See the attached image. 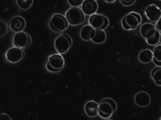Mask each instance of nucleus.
<instances>
[{
	"label": "nucleus",
	"instance_id": "f257e3e1",
	"mask_svg": "<svg viewBox=\"0 0 161 120\" xmlns=\"http://www.w3.org/2000/svg\"><path fill=\"white\" fill-rule=\"evenodd\" d=\"M140 31L142 36L149 45L155 46L159 42L160 32L156 29L153 24L149 23H144L142 25Z\"/></svg>",
	"mask_w": 161,
	"mask_h": 120
},
{
	"label": "nucleus",
	"instance_id": "f03ea898",
	"mask_svg": "<svg viewBox=\"0 0 161 120\" xmlns=\"http://www.w3.org/2000/svg\"><path fill=\"white\" fill-rule=\"evenodd\" d=\"M118 105L116 102L111 98L102 99L99 104L98 115L104 119L110 118L116 111Z\"/></svg>",
	"mask_w": 161,
	"mask_h": 120
},
{
	"label": "nucleus",
	"instance_id": "7ed1b4c3",
	"mask_svg": "<svg viewBox=\"0 0 161 120\" xmlns=\"http://www.w3.org/2000/svg\"><path fill=\"white\" fill-rule=\"evenodd\" d=\"M69 24L65 16L58 13L53 14L49 23L50 29L57 33H60L67 30Z\"/></svg>",
	"mask_w": 161,
	"mask_h": 120
},
{
	"label": "nucleus",
	"instance_id": "20e7f679",
	"mask_svg": "<svg viewBox=\"0 0 161 120\" xmlns=\"http://www.w3.org/2000/svg\"><path fill=\"white\" fill-rule=\"evenodd\" d=\"M142 21L141 14L134 12H131L122 18L121 23L123 28L126 30H136Z\"/></svg>",
	"mask_w": 161,
	"mask_h": 120
},
{
	"label": "nucleus",
	"instance_id": "39448f33",
	"mask_svg": "<svg viewBox=\"0 0 161 120\" xmlns=\"http://www.w3.org/2000/svg\"><path fill=\"white\" fill-rule=\"evenodd\" d=\"M65 16L69 24L73 26L83 24L86 20L85 14L79 7H72L66 12Z\"/></svg>",
	"mask_w": 161,
	"mask_h": 120
},
{
	"label": "nucleus",
	"instance_id": "423d86ee",
	"mask_svg": "<svg viewBox=\"0 0 161 120\" xmlns=\"http://www.w3.org/2000/svg\"><path fill=\"white\" fill-rule=\"evenodd\" d=\"M72 44L73 40L71 36L66 33L58 35L54 42L55 49L58 53L61 54L67 53Z\"/></svg>",
	"mask_w": 161,
	"mask_h": 120
},
{
	"label": "nucleus",
	"instance_id": "0eeeda50",
	"mask_svg": "<svg viewBox=\"0 0 161 120\" xmlns=\"http://www.w3.org/2000/svg\"><path fill=\"white\" fill-rule=\"evenodd\" d=\"M65 65L64 58L61 54H54L48 57L46 64L47 70L53 72H58L63 68Z\"/></svg>",
	"mask_w": 161,
	"mask_h": 120
},
{
	"label": "nucleus",
	"instance_id": "6e6552de",
	"mask_svg": "<svg viewBox=\"0 0 161 120\" xmlns=\"http://www.w3.org/2000/svg\"><path fill=\"white\" fill-rule=\"evenodd\" d=\"M89 23L96 30H104L108 26L109 21L107 16L100 13H96L90 16Z\"/></svg>",
	"mask_w": 161,
	"mask_h": 120
},
{
	"label": "nucleus",
	"instance_id": "1a4fd4ad",
	"mask_svg": "<svg viewBox=\"0 0 161 120\" xmlns=\"http://www.w3.org/2000/svg\"><path fill=\"white\" fill-rule=\"evenodd\" d=\"M31 41V36L27 33L22 31L16 33L14 36L13 42L14 46L23 48L30 45Z\"/></svg>",
	"mask_w": 161,
	"mask_h": 120
},
{
	"label": "nucleus",
	"instance_id": "9d476101",
	"mask_svg": "<svg viewBox=\"0 0 161 120\" xmlns=\"http://www.w3.org/2000/svg\"><path fill=\"white\" fill-rule=\"evenodd\" d=\"M25 52L23 48L14 46L9 49L6 54L7 59L10 62L16 63L23 59Z\"/></svg>",
	"mask_w": 161,
	"mask_h": 120
},
{
	"label": "nucleus",
	"instance_id": "9b49d317",
	"mask_svg": "<svg viewBox=\"0 0 161 120\" xmlns=\"http://www.w3.org/2000/svg\"><path fill=\"white\" fill-rule=\"evenodd\" d=\"M144 13L149 20L157 23L161 17V10L155 4H152L146 7Z\"/></svg>",
	"mask_w": 161,
	"mask_h": 120
},
{
	"label": "nucleus",
	"instance_id": "f8f14e48",
	"mask_svg": "<svg viewBox=\"0 0 161 120\" xmlns=\"http://www.w3.org/2000/svg\"><path fill=\"white\" fill-rule=\"evenodd\" d=\"M26 26V21L24 17L20 16L13 18L10 23L11 29L16 33L23 31Z\"/></svg>",
	"mask_w": 161,
	"mask_h": 120
},
{
	"label": "nucleus",
	"instance_id": "ddd939ff",
	"mask_svg": "<svg viewBox=\"0 0 161 120\" xmlns=\"http://www.w3.org/2000/svg\"><path fill=\"white\" fill-rule=\"evenodd\" d=\"M98 8V5L96 0H85L81 5L83 12L87 16L96 13Z\"/></svg>",
	"mask_w": 161,
	"mask_h": 120
},
{
	"label": "nucleus",
	"instance_id": "4468645a",
	"mask_svg": "<svg viewBox=\"0 0 161 120\" xmlns=\"http://www.w3.org/2000/svg\"><path fill=\"white\" fill-rule=\"evenodd\" d=\"M135 103L141 107H147L151 102V97L149 94L144 91L138 92L134 97Z\"/></svg>",
	"mask_w": 161,
	"mask_h": 120
},
{
	"label": "nucleus",
	"instance_id": "2eb2a0df",
	"mask_svg": "<svg viewBox=\"0 0 161 120\" xmlns=\"http://www.w3.org/2000/svg\"><path fill=\"white\" fill-rule=\"evenodd\" d=\"M99 104L93 100L87 101L84 106V111L90 117H96L98 115Z\"/></svg>",
	"mask_w": 161,
	"mask_h": 120
},
{
	"label": "nucleus",
	"instance_id": "dca6fc26",
	"mask_svg": "<svg viewBox=\"0 0 161 120\" xmlns=\"http://www.w3.org/2000/svg\"><path fill=\"white\" fill-rule=\"evenodd\" d=\"M96 34V29L90 24L84 26L80 30V38L84 41H89L94 37Z\"/></svg>",
	"mask_w": 161,
	"mask_h": 120
},
{
	"label": "nucleus",
	"instance_id": "f3484780",
	"mask_svg": "<svg viewBox=\"0 0 161 120\" xmlns=\"http://www.w3.org/2000/svg\"><path fill=\"white\" fill-rule=\"evenodd\" d=\"M153 52L149 49L142 50L138 54V60L141 63L148 64L153 61Z\"/></svg>",
	"mask_w": 161,
	"mask_h": 120
},
{
	"label": "nucleus",
	"instance_id": "a211bd4d",
	"mask_svg": "<svg viewBox=\"0 0 161 120\" xmlns=\"http://www.w3.org/2000/svg\"><path fill=\"white\" fill-rule=\"evenodd\" d=\"M107 39V35L104 30L96 29V34L91 41L97 44H101L104 42Z\"/></svg>",
	"mask_w": 161,
	"mask_h": 120
},
{
	"label": "nucleus",
	"instance_id": "6ab92c4d",
	"mask_svg": "<svg viewBox=\"0 0 161 120\" xmlns=\"http://www.w3.org/2000/svg\"><path fill=\"white\" fill-rule=\"evenodd\" d=\"M151 77L157 85L161 86V67L157 66L153 68L151 73Z\"/></svg>",
	"mask_w": 161,
	"mask_h": 120
},
{
	"label": "nucleus",
	"instance_id": "aec40b11",
	"mask_svg": "<svg viewBox=\"0 0 161 120\" xmlns=\"http://www.w3.org/2000/svg\"><path fill=\"white\" fill-rule=\"evenodd\" d=\"M33 3L34 0H16L18 6L21 9L24 10L30 9Z\"/></svg>",
	"mask_w": 161,
	"mask_h": 120
},
{
	"label": "nucleus",
	"instance_id": "412c9836",
	"mask_svg": "<svg viewBox=\"0 0 161 120\" xmlns=\"http://www.w3.org/2000/svg\"><path fill=\"white\" fill-rule=\"evenodd\" d=\"M8 25L5 21L0 20V36L1 37L5 35L8 32Z\"/></svg>",
	"mask_w": 161,
	"mask_h": 120
},
{
	"label": "nucleus",
	"instance_id": "4be33fe9",
	"mask_svg": "<svg viewBox=\"0 0 161 120\" xmlns=\"http://www.w3.org/2000/svg\"><path fill=\"white\" fill-rule=\"evenodd\" d=\"M153 57L157 60L161 61V44L155 47L153 51Z\"/></svg>",
	"mask_w": 161,
	"mask_h": 120
},
{
	"label": "nucleus",
	"instance_id": "5701e85b",
	"mask_svg": "<svg viewBox=\"0 0 161 120\" xmlns=\"http://www.w3.org/2000/svg\"><path fill=\"white\" fill-rule=\"evenodd\" d=\"M69 5L73 7H79L82 4L85 0H67Z\"/></svg>",
	"mask_w": 161,
	"mask_h": 120
},
{
	"label": "nucleus",
	"instance_id": "b1692460",
	"mask_svg": "<svg viewBox=\"0 0 161 120\" xmlns=\"http://www.w3.org/2000/svg\"><path fill=\"white\" fill-rule=\"evenodd\" d=\"M122 4L126 7H130L134 5L136 0H119Z\"/></svg>",
	"mask_w": 161,
	"mask_h": 120
},
{
	"label": "nucleus",
	"instance_id": "393cba45",
	"mask_svg": "<svg viewBox=\"0 0 161 120\" xmlns=\"http://www.w3.org/2000/svg\"><path fill=\"white\" fill-rule=\"evenodd\" d=\"M1 120H12L11 117L8 115L4 113L1 114Z\"/></svg>",
	"mask_w": 161,
	"mask_h": 120
},
{
	"label": "nucleus",
	"instance_id": "a878e982",
	"mask_svg": "<svg viewBox=\"0 0 161 120\" xmlns=\"http://www.w3.org/2000/svg\"><path fill=\"white\" fill-rule=\"evenodd\" d=\"M155 27L157 30L161 32V17L155 24Z\"/></svg>",
	"mask_w": 161,
	"mask_h": 120
},
{
	"label": "nucleus",
	"instance_id": "bb28decb",
	"mask_svg": "<svg viewBox=\"0 0 161 120\" xmlns=\"http://www.w3.org/2000/svg\"><path fill=\"white\" fill-rule=\"evenodd\" d=\"M153 61L156 66L161 67V61L157 60L154 57H153Z\"/></svg>",
	"mask_w": 161,
	"mask_h": 120
},
{
	"label": "nucleus",
	"instance_id": "cd10ccee",
	"mask_svg": "<svg viewBox=\"0 0 161 120\" xmlns=\"http://www.w3.org/2000/svg\"><path fill=\"white\" fill-rule=\"evenodd\" d=\"M117 0H104V1L106 3H114Z\"/></svg>",
	"mask_w": 161,
	"mask_h": 120
},
{
	"label": "nucleus",
	"instance_id": "c85d7f7f",
	"mask_svg": "<svg viewBox=\"0 0 161 120\" xmlns=\"http://www.w3.org/2000/svg\"><path fill=\"white\" fill-rule=\"evenodd\" d=\"M161 44V34H160V41Z\"/></svg>",
	"mask_w": 161,
	"mask_h": 120
},
{
	"label": "nucleus",
	"instance_id": "c756f323",
	"mask_svg": "<svg viewBox=\"0 0 161 120\" xmlns=\"http://www.w3.org/2000/svg\"><path fill=\"white\" fill-rule=\"evenodd\" d=\"M160 120H161V117H160Z\"/></svg>",
	"mask_w": 161,
	"mask_h": 120
},
{
	"label": "nucleus",
	"instance_id": "7c9ffc66",
	"mask_svg": "<svg viewBox=\"0 0 161 120\" xmlns=\"http://www.w3.org/2000/svg\"><path fill=\"white\" fill-rule=\"evenodd\" d=\"M96 1H99V0H96Z\"/></svg>",
	"mask_w": 161,
	"mask_h": 120
},
{
	"label": "nucleus",
	"instance_id": "2f4dec72",
	"mask_svg": "<svg viewBox=\"0 0 161 120\" xmlns=\"http://www.w3.org/2000/svg\"><path fill=\"white\" fill-rule=\"evenodd\" d=\"M158 1H161V0H158Z\"/></svg>",
	"mask_w": 161,
	"mask_h": 120
}]
</instances>
